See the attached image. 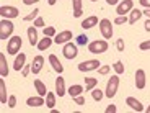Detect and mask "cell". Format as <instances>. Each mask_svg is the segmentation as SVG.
I'll use <instances>...</instances> for the list:
<instances>
[{"mask_svg":"<svg viewBox=\"0 0 150 113\" xmlns=\"http://www.w3.org/2000/svg\"><path fill=\"white\" fill-rule=\"evenodd\" d=\"M13 30H15V25L8 18H4L0 21V39H8L13 33Z\"/></svg>","mask_w":150,"mask_h":113,"instance_id":"obj_1","label":"cell"},{"mask_svg":"<svg viewBox=\"0 0 150 113\" xmlns=\"http://www.w3.org/2000/svg\"><path fill=\"white\" fill-rule=\"evenodd\" d=\"M117 87H119V77L117 75H111V79L108 80L106 84V97L108 98H112L114 95L117 94Z\"/></svg>","mask_w":150,"mask_h":113,"instance_id":"obj_2","label":"cell"},{"mask_svg":"<svg viewBox=\"0 0 150 113\" xmlns=\"http://www.w3.org/2000/svg\"><path fill=\"white\" fill-rule=\"evenodd\" d=\"M106 49H108V43L105 39H96V41L90 43L88 44V51L91 54H101V53H106Z\"/></svg>","mask_w":150,"mask_h":113,"instance_id":"obj_3","label":"cell"},{"mask_svg":"<svg viewBox=\"0 0 150 113\" xmlns=\"http://www.w3.org/2000/svg\"><path fill=\"white\" fill-rule=\"evenodd\" d=\"M21 38L20 36H13L8 39V44H7V53L8 54H18L20 53V48H21Z\"/></svg>","mask_w":150,"mask_h":113,"instance_id":"obj_4","label":"cell"},{"mask_svg":"<svg viewBox=\"0 0 150 113\" xmlns=\"http://www.w3.org/2000/svg\"><path fill=\"white\" fill-rule=\"evenodd\" d=\"M98 66H101L98 59L83 61V62H80V64H79V71H80V72H90V71H95V69H98Z\"/></svg>","mask_w":150,"mask_h":113,"instance_id":"obj_5","label":"cell"},{"mask_svg":"<svg viewBox=\"0 0 150 113\" xmlns=\"http://www.w3.org/2000/svg\"><path fill=\"white\" fill-rule=\"evenodd\" d=\"M100 31H101L105 39H109V38L112 36V26H111V21H109L108 18H103L101 21H100Z\"/></svg>","mask_w":150,"mask_h":113,"instance_id":"obj_6","label":"cell"},{"mask_svg":"<svg viewBox=\"0 0 150 113\" xmlns=\"http://www.w3.org/2000/svg\"><path fill=\"white\" fill-rule=\"evenodd\" d=\"M0 15L4 18H16L20 15V10L16 7H10V5H4L0 8Z\"/></svg>","mask_w":150,"mask_h":113,"instance_id":"obj_7","label":"cell"},{"mask_svg":"<svg viewBox=\"0 0 150 113\" xmlns=\"http://www.w3.org/2000/svg\"><path fill=\"white\" fill-rule=\"evenodd\" d=\"M62 53H64V56L67 57V59H75L77 57V54H79V51H77V46L74 44V43H65L64 44V49H62Z\"/></svg>","mask_w":150,"mask_h":113,"instance_id":"obj_8","label":"cell"},{"mask_svg":"<svg viewBox=\"0 0 150 113\" xmlns=\"http://www.w3.org/2000/svg\"><path fill=\"white\" fill-rule=\"evenodd\" d=\"M132 8H134V2H132V0H122L121 4H117L116 13L117 15H126V13H129Z\"/></svg>","mask_w":150,"mask_h":113,"instance_id":"obj_9","label":"cell"},{"mask_svg":"<svg viewBox=\"0 0 150 113\" xmlns=\"http://www.w3.org/2000/svg\"><path fill=\"white\" fill-rule=\"evenodd\" d=\"M70 39H72V31H69V30L60 31L59 34L54 36V41H56L57 44H65V43H69Z\"/></svg>","mask_w":150,"mask_h":113,"instance_id":"obj_10","label":"cell"},{"mask_svg":"<svg viewBox=\"0 0 150 113\" xmlns=\"http://www.w3.org/2000/svg\"><path fill=\"white\" fill-rule=\"evenodd\" d=\"M42 64H44V57L36 56L33 59V64H31V72H33V74H39L41 69H42Z\"/></svg>","mask_w":150,"mask_h":113,"instance_id":"obj_11","label":"cell"},{"mask_svg":"<svg viewBox=\"0 0 150 113\" xmlns=\"http://www.w3.org/2000/svg\"><path fill=\"white\" fill-rule=\"evenodd\" d=\"M135 87L137 89H144L145 87V71H142V69L135 71Z\"/></svg>","mask_w":150,"mask_h":113,"instance_id":"obj_12","label":"cell"},{"mask_svg":"<svg viewBox=\"0 0 150 113\" xmlns=\"http://www.w3.org/2000/svg\"><path fill=\"white\" fill-rule=\"evenodd\" d=\"M54 85H56V94L59 95V97H64V95L67 94V90H65V82H64V79H62L60 75L56 79Z\"/></svg>","mask_w":150,"mask_h":113,"instance_id":"obj_13","label":"cell"},{"mask_svg":"<svg viewBox=\"0 0 150 113\" xmlns=\"http://www.w3.org/2000/svg\"><path fill=\"white\" fill-rule=\"evenodd\" d=\"M126 103H127L129 107H131L134 112H144V105L137 100V98H134V97H127L126 98Z\"/></svg>","mask_w":150,"mask_h":113,"instance_id":"obj_14","label":"cell"},{"mask_svg":"<svg viewBox=\"0 0 150 113\" xmlns=\"http://www.w3.org/2000/svg\"><path fill=\"white\" fill-rule=\"evenodd\" d=\"M25 62H26V56H25V53H20V54H16V57H15V62H13V69L15 71H20V69H23L25 67Z\"/></svg>","mask_w":150,"mask_h":113,"instance_id":"obj_15","label":"cell"},{"mask_svg":"<svg viewBox=\"0 0 150 113\" xmlns=\"http://www.w3.org/2000/svg\"><path fill=\"white\" fill-rule=\"evenodd\" d=\"M28 39H30V44L31 46H38L39 39H38V30H36V26H30V28H28Z\"/></svg>","mask_w":150,"mask_h":113,"instance_id":"obj_16","label":"cell"},{"mask_svg":"<svg viewBox=\"0 0 150 113\" xmlns=\"http://www.w3.org/2000/svg\"><path fill=\"white\" fill-rule=\"evenodd\" d=\"M49 62H51L52 69L57 72V74H62V71H64V66L60 64V61L57 59V57L54 56V54H51V56H49Z\"/></svg>","mask_w":150,"mask_h":113,"instance_id":"obj_17","label":"cell"},{"mask_svg":"<svg viewBox=\"0 0 150 113\" xmlns=\"http://www.w3.org/2000/svg\"><path fill=\"white\" fill-rule=\"evenodd\" d=\"M96 23H98V16H88V18H85L82 21V28H85V30H90V28L96 26Z\"/></svg>","mask_w":150,"mask_h":113,"instance_id":"obj_18","label":"cell"},{"mask_svg":"<svg viewBox=\"0 0 150 113\" xmlns=\"http://www.w3.org/2000/svg\"><path fill=\"white\" fill-rule=\"evenodd\" d=\"M0 75L2 77H7L8 75V64H7V57L5 54H0Z\"/></svg>","mask_w":150,"mask_h":113,"instance_id":"obj_19","label":"cell"},{"mask_svg":"<svg viewBox=\"0 0 150 113\" xmlns=\"http://www.w3.org/2000/svg\"><path fill=\"white\" fill-rule=\"evenodd\" d=\"M44 97H41V95H39V97H30L26 100V105L28 107H41V105H44Z\"/></svg>","mask_w":150,"mask_h":113,"instance_id":"obj_20","label":"cell"},{"mask_svg":"<svg viewBox=\"0 0 150 113\" xmlns=\"http://www.w3.org/2000/svg\"><path fill=\"white\" fill-rule=\"evenodd\" d=\"M142 15H144V13L139 10V8H132V10H131V16H129V23H131V25H135Z\"/></svg>","mask_w":150,"mask_h":113,"instance_id":"obj_21","label":"cell"},{"mask_svg":"<svg viewBox=\"0 0 150 113\" xmlns=\"http://www.w3.org/2000/svg\"><path fill=\"white\" fill-rule=\"evenodd\" d=\"M51 44H52V39L49 36H44L42 39H39V43H38V49H39V51H46Z\"/></svg>","mask_w":150,"mask_h":113,"instance_id":"obj_22","label":"cell"},{"mask_svg":"<svg viewBox=\"0 0 150 113\" xmlns=\"http://www.w3.org/2000/svg\"><path fill=\"white\" fill-rule=\"evenodd\" d=\"M0 102H2V103H8L7 87H5V80L4 79H0Z\"/></svg>","mask_w":150,"mask_h":113,"instance_id":"obj_23","label":"cell"},{"mask_svg":"<svg viewBox=\"0 0 150 113\" xmlns=\"http://www.w3.org/2000/svg\"><path fill=\"white\" fill-rule=\"evenodd\" d=\"M98 84V79H95V77H85V90L90 92L93 90L95 87H96Z\"/></svg>","mask_w":150,"mask_h":113,"instance_id":"obj_24","label":"cell"},{"mask_svg":"<svg viewBox=\"0 0 150 113\" xmlns=\"http://www.w3.org/2000/svg\"><path fill=\"white\" fill-rule=\"evenodd\" d=\"M82 92H83L82 85H70L69 87V90H67V94L74 98V97H77V95H82Z\"/></svg>","mask_w":150,"mask_h":113,"instance_id":"obj_25","label":"cell"},{"mask_svg":"<svg viewBox=\"0 0 150 113\" xmlns=\"http://www.w3.org/2000/svg\"><path fill=\"white\" fill-rule=\"evenodd\" d=\"M34 87H36V90H38V94L41 95V97H46L47 95V89H46V85L41 82V80H34Z\"/></svg>","mask_w":150,"mask_h":113,"instance_id":"obj_26","label":"cell"},{"mask_svg":"<svg viewBox=\"0 0 150 113\" xmlns=\"http://www.w3.org/2000/svg\"><path fill=\"white\" fill-rule=\"evenodd\" d=\"M72 5H74V16L75 18H79L82 15V0H72Z\"/></svg>","mask_w":150,"mask_h":113,"instance_id":"obj_27","label":"cell"},{"mask_svg":"<svg viewBox=\"0 0 150 113\" xmlns=\"http://www.w3.org/2000/svg\"><path fill=\"white\" fill-rule=\"evenodd\" d=\"M46 105H47L51 110L54 108V105H56V94L47 92V95H46Z\"/></svg>","mask_w":150,"mask_h":113,"instance_id":"obj_28","label":"cell"},{"mask_svg":"<svg viewBox=\"0 0 150 113\" xmlns=\"http://www.w3.org/2000/svg\"><path fill=\"white\" fill-rule=\"evenodd\" d=\"M91 97H93V100L100 102V100L103 98V90H100V89H93V90H91Z\"/></svg>","mask_w":150,"mask_h":113,"instance_id":"obj_29","label":"cell"},{"mask_svg":"<svg viewBox=\"0 0 150 113\" xmlns=\"http://www.w3.org/2000/svg\"><path fill=\"white\" fill-rule=\"evenodd\" d=\"M38 13H39V10H38V8H34V10L31 11L30 15H26L23 20H25V21H33V20H36V18H38Z\"/></svg>","mask_w":150,"mask_h":113,"instance_id":"obj_30","label":"cell"},{"mask_svg":"<svg viewBox=\"0 0 150 113\" xmlns=\"http://www.w3.org/2000/svg\"><path fill=\"white\" fill-rule=\"evenodd\" d=\"M44 36H49V38L56 36V28H54V26H47V28H46L44 26Z\"/></svg>","mask_w":150,"mask_h":113,"instance_id":"obj_31","label":"cell"},{"mask_svg":"<svg viewBox=\"0 0 150 113\" xmlns=\"http://www.w3.org/2000/svg\"><path fill=\"white\" fill-rule=\"evenodd\" d=\"M112 67H114V71H116L117 74H124V64L121 62V61L114 62V66H112Z\"/></svg>","mask_w":150,"mask_h":113,"instance_id":"obj_32","label":"cell"},{"mask_svg":"<svg viewBox=\"0 0 150 113\" xmlns=\"http://www.w3.org/2000/svg\"><path fill=\"white\" fill-rule=\"evenodd\" d=\"M77 43L82 44V46H85L86 43H88V36H86V34H80V36L77 38Z\"/></svg>","mask_w":150,"mask_h":113,"instance_id":"obj_33","label":"cell"},{"mask_svg":"<svg viewBox=\"0 0 150 113\" xmlns=\"http://www.w3.org/2000/svg\"><path fill=\"white\" fill-rule=\"evenodd\" d=\"M126 21H127V18H126V15H117V18L114 20V23H116V25H124Z\"/></svg>","mask_w":150,"mask_h":113,"instance_id":"obj_34","label":"cell"},{"mask_svg":"<svg viewBox=\"0 0 150 113\" xmlns=\"http://www.w3.org/2000/svg\"><path fill=\"white\" fill-rule=\"evenodd\" d=\"M8 107H10V108H15L16 107V97L15 95H10V97H8Z\"/></svg>","mask_w":150,"mask_h":113,"instance_id":"obj_35","label":"cell"},{"mask_svg":"<svg viewBox=\"0 0 150 113\" xmlns=\"http://www.w3.org/2000/svg\"><path fill=\"white\" fill-rule=\"evenodd\" d=\"M116 49H117V51H121V53L124 51V39H122V38L116 39Z\"/></svg>","mask_w":150,"mask_h":113,"instance_id":"obj_36","label":"cell"},{"mask_svg":"<svg viewBox=\"0 0 150 113\" xmlns=\"http://www.w3.org/2000/svg\"><path fill=\"white\" fill-rule=\"evenodd\" d=\"M74 100H75V103H77V105H85V98H83L82 95H77V97H74Z\"/></svg>","mask_w":150,"mask_h":113,"instance_id":"obj_37","label":"cell"},{"mask_svg":"<svg viewBox=\"0 0 150 113\" xmlns=\"http://www.w3.org/2000/svg\"><path fill=\"white\" fill-rule=\"evenodd\" d=\"M98 72H100L101 75H106L109 72V66H103V67H100V69H98Z\"/></svg>","mask_w":150,"mask_h":113,"instance_id":"obj_38","label":"cell"},{"mask_svg":"<svg viewBox=\"0 0 150 113\" xmlns=\"http://www.w3.org/2000/svg\"><path fill=\"white\" fill-rule=\"evenodd\" d=\"M34 26H44V20H42L41 16H38V18L34 20Z\"/></svg>","mask_w":150,"mask_h":113,"instance_id":"obj_39","label":"cell"},{"mask_svg":"<svg viewBox=\"0 0 150 113\" xmlns=\"http://www.w3.org/2000/svg\"><path fill=\"white\" fill-rule=\"evenodd\" d=\"M140 49H142V51H147V49H150V41L140 43Z\"/></svg>","mask_w":150,"mask_h":113,"instance_id":"obj_40","label":"cell"},{"mask_svg":"<svg viewBox=\"0 0 150 113\" xmlns=\"http://www.w3.org/2000/svg\"><path fill=\"white\" fill-rule=\"evenodd\" d=\"M21 71H23V75L26 77V75H28V74H30V72H31V66H25V67H23Z\"/></svg>","mask_w":150,"mask_h":113,"instance_id":"obj_41","label":"cell"},{"mask_svg":"<svg viewBox=\"0 0 150 113\" xmlns=\"http://www.w3.org/2000/svg\"><path fill=\"white\" fill-rule=\"evenodd\" d=\"M116 112V105H108L106 107V113H114Z\"/></svg>","mask_w":150,"mask_h":113,"instance_id":"obj_42","label":"cell"},{"mask_svg":"<svg viewBox=\"0 0 150 113\" xmlns=\"http://www.w3.org/2000/svg\"><path fill=\"white\" fill-rule=\"evenodd\" d=\"M139 2H140V5H144V7L150 8V0H139Z\"/></svg>","mask_w":150,"mask_h":113,"instance_id":"obj_43","label":"cell"},{"mask_svg":"<svg viewBox=\"0 0 150 113\" xmlns=\"http://www.w3.org/2000/svg\"><path fill=\"white\" fill-rule=\"evenodd\" d=\"M39 0H23V4L25 5H33V4H38Z\"/></svg>","mask_w":150,"mask_h":113,"instance_id":"obj_44","label":"cell"},{"mask_svg":"<svg viewBox=\"0 0 150 113\" xmlns=\"http://www.w3.org/2000/svg\"><path fill=\"white\" fill-rule=\"evenodd\" d=\"M106 4H109V5H117V0H106Z\"/></svg>","mask_w":150,"mask_h":113,"instance_id":"obj_45","label":"cell"},{"mask_svg":"<svg viewBox=\"0 0 150 113\" xmlns=\"http://www.w3.org/2000/svg\"><path fill=\"white\" fill-rule=\"evenodd\" d=\"M145 30H147V31H150V18L145 21Z\"/></svg>","mask_w":150,"mask_h":113,"instance_id":"obj_46","label":"cell"},{"mask_svg":"<svg viewBox=\"0 0 150 113\" xmlns=\"http://www.w3.org/2000/svg\"><path fill=\"white\" fill-rule=\"evenodd\" d=\"M142 13H144L145 16H149V18H150V8H147V10H144Z\"/></svg>","mask_w":150,"mask_h":113,"instance_id":"obj_47","label":"cell"},{"mask_svg":"<svg viewBox=\"0 0 150 113\" xmlns=\"http://www.w3.org/2000/svg\"><path fill=\"white\" fill-rule=\"evenodd\" d=\"M56 2H57V0H47L49 5H56Z\"/></svg>","mask_w":150,"mask_h":113,"instance_id":"obj_48","label":"cell"},{"mask_svg":"<svg viewBox=\"0 0 150 113\" xmlns=\"http://www.w3.org/2000/svg\"><path fill=\"white\" fill-rule=\"evenodd\" d=\"M147 113H150V105H149V107H147Z\"/></svg>","mask_w":150,"mask_h":113,"instance_id":"obj_49","label":"cell"},{"mask_svg":"<svg viewBox=\"0 0 150 113\" xmlns=\"http://www.w3.org/2000/svg\"><path fill=\"white\" fill-rule=\"evenodd\" d=\"M91 2H96V0H91Z\"/></svg>","mask_w":150,"mask_h":113,"instance_id":"obj_50","label":"cell"}]
</instances>
